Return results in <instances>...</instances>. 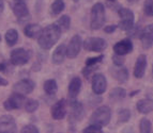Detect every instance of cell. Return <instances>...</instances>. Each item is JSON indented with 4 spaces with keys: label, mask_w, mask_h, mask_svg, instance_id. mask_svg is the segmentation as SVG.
<instances>
[{
    "label": "cell",
    "mask_w": 153,
    "mask_h": 133,
    "mask_svg": "<svg viewBox=\"0 0 153 133\" xmlns=\"http://www.w3.org/2000/svg\"><path fill=\"white\" fill-rule=\"evenodd\" d=\"M61 34H62L61 30L57 26L56 23L46 26L42 30L41 34H40V36H39L38 39L39 46L41 47L42 49L49 50L51 47L55 46V44H57V42L59 41Z\"/></svg>",
    "instance_id": "cell-1"
},
{
    "label": "cell",
    "mask_w": 153,
    "mask_h": 133,
    "mask_svg": "<svg viewBox=\"0 0 153 133\" xmlns=\"http://www.w3.org/2000/svg\"><path fill=\"white\" fill-rule=\"evenodd\" d=\"M106 14H105V7L103 3L97 2L93 4L91 8V13H90V28L91 30L97 31L100 30L104 26Z\"/></svg>",
    "instance_id": "cell-2"
},
{
    "label": "cell",
    "mask_w": 153,
    "mask_h": 133,
    "mask_svg": "<svg viewBox=\"0 0 153 133\" xmlns=\"http://www.w3.org/2000/svg\"><path fill=\"white\" fill-rule=\"evenodd\" d=\"M110 117H111L110 109L107 105H102L92 113L91 117H90V123H92V125L105 127L110 121Z\"/></svg>",
    "instance_id": "cell-3"
},
{
    "label": "cell",
    "mask_w": 153,
    "mask_h": 133,
    "mask_svg": "<svg viewBox=\"0 0 153 133\" xmlns=\"http://www.w3.org/2000/svg\"><path fill=\"white\" fill-rule=\"evenodd\" d=\"M118 15L120 17V21L118 25V28H120L123 31H130L134 28L135 23V16L132 11L126 8H121L118 11Z\"/></svg>",
    "instance_id": "cell-4"
},
{
    "label": "cell",
    "mask_w": 153,
    "mask_h": 133,
    "mask_svg": "<svg viewBox=\"0 0 153 133\" xmlns=\"http://www.w3.org/2000/svg\"><path fill=\"white\" fill-rule=\"evenodd\" d=\"M82 46L86 51L102 52L107 48V42L102 37H88L82 42Z\"/></svg>",
    "instance_id": "cell-5"
},
{
    "label": "cell",
    "mask_w": 153,
    "mask_h": 133,
    "mask_svg": "<svg viewBox=\"0 0 153 133\" xmlns=\"http://www.w3.org/2000/svg\"><path fill=\"white\" fill-rule=\"evenodd\" d=\"M31 58V52L25 48L14 49L10 54V62L15 66H23L27 64Z\"/></svg>",
    "instance_id": "cell-6"
},
{
    "label": "cell",
    "mask_w": 153,
    "mask_h": 133,
    "mask_svg": "<svg viewBox=\"0 0 153 133\" xmlns=\"http://www.w3.org/2000/svg\"><path fill=\"white\" fill-rule=\"evenodd\" d=\"M82 46V36L78 34H75L69 42V45L66 46V56L69 59H75L80 52V49Z\"/></svg>",
    "instance_id": "cell-7"
},
{
    "label": "cell",
    "mask_w": 153,
    "mask_h": 133,
    "mask_svg": "<svg viewBox=\"0 0 153 133\" xmlns=\"http://www.w3.org/2000/svg\"><path fill=\"white\" fill-rule=\"evenodd\" d=\"M26 103V98L24 95L17 94V93H14L5 100L3 102V107L7 111H12L16 110V109H21L23 105H25Z\"/></svg>",
    "instance_id": "cell-8"
},
{
    "label": "cell",
    "mask_w": 153,
    "mask_h": 133,
    "mask_svg": "<svg viewBox=\"0 0 153 133\" xmlns=\"http://www.w3.org/2000/svg\"><path fill=\"white\" fill-rule=\"evenodd\" d=\"M12 11H13V14L15 15V17L19 21L28 20L31 17L28 5H27L26 2H13Z\"/></svg>",
    "instance_id": "cell-9"
},
{
    "label": "cell",
    "mask_w": 153,
    "mask_h": 133,
    "mask_svg": "<svg viewBox=\"0 0 153 133\" xmlns=\"http://www.w3.org/2000/svg\"><path fill=\"white\" fill-rule=\"evenodd\" d=\"M84 105L76 100L70 101V115L69 119L71 123H77L84 117Z\"/></svg>",
    "instance_id": "cell-10"
},
{
    "label": "cell",
    "mask_w": 153,
    "mask_h": 133,
    "mask_svg": "<svg viewBox=\"0 0 153 133\" xmlns=\"http://www.w3.org/2000/svg\"><path fill=\"white\" fill-rule=\"evenodd\" d=\"M36 87V83L32 81L31 79H22L18 82H16L13 90L14 92L21 95H28L30 93H32V91Z\"/></svg>",
    "instance_id": "cell-11"
},
{
    "label": "cell",
    "mask_w": 153,
    "mask_h": 133,
    "mask_svg": "<svg viewBox=\"0 0 153 133\" xmlns=\"http://www.w3.org/2000/svg\"><path fill=\"white\" fill-rule=\"evenodd\" d=\"M0 133H17L16 123L11 115L0 117Z\"/></svg>",
    "instance_id": "cell-12"
},
{
    "label": "cell",
    "mask_w": 153,
    "mask_h": 133,
    "mask_svg": "<svg viewBox=\"0 0 153 133\" xmlns=\"http://www.w3.org/2000/svg\"><path fill=\"white\" fill-rule=\"evenodd\" d=\"M107 88V81L103 74H95L92 78V91L97 95L105 93Z\"/></svg>",
    "instance_id": "cell-13"
},
{
    "label": "cell",
    "mask_w": 153,
    "mask_h": 133,
    "mask_svg": "<svg viewBox=\"0 0 153 133\" xmlns=\"http://www.w3.org/2000/svg\"><path fill=\"white\" fill-rule=\"evenodd\" d=\"M66 107H68V103H66L65 99H61L57 101L51 109V116L54 119L60 120L63 119L66 115Z\"/></svg>",
    "instance_id": "cell-14"
},
{
    "label": "cell",
    "mask_w": 153,
    "mask_h": 133,
    "mask_svg": "<svg viewBox=\"0 0 153 133\" xmlns=\"http://www.w3.org/2000/svg\"><path fill=\"white\" fill-rule=\"evenodd\" d=\"M140 41L145 49H150L153 46V23L147 25L141 30Z\"/></svg>",
    "instance_id": "cell-15"
},
{
    "label": "cell",
    "mask_w": 153,
    "mask_h": 133,
    "mask_svg": "<svg viewBox=\"0 0 153 133\" xmlns=\"http://www.w3.org/2000/svg\"><path fill=\"white\" fill-rule=\"evenodd\" d=\"M133 51V43L130 39H124L122 41L118 42L114 46V52L118 56H123L131 53Z\"/></svg>",
    "instance_id": "cell-16"
},
{
    "label": "cell",
    "mask_w": 153,
    "mask_h": 133,
    "mask_svg": "<svg viewBox=\"0 0 153 133\" xmlns=\"http://www.w3.org/2000/svg\"><path fill=\"white\" fill-rule=\"evenodd\" d=\"M147 68V56L145 54H140L138 56L135 62V66H134V76L137 79H140L143 77Z\"/></svg>",
    "instance_id": "cell-17"
},
{
    "label": "cell",
    "mask_w": 153,
    "mask_h": 133,
    "mask_svg": "<svg viewBox=\"0 0 153 133\" xmlns=\"http://www.w3.org/2000/svg\"><path fill=\"white\" fill-rule=\"evenodd\" d=\"M66 56V46L64 44H60L57 48L55 49V51L53 52V56H51V61L56 65H59L63 63L64 59Z\"/></svg>",
    "instance_id": "cell-18"
},
{
    "label": "cell",
    "mask_w": 153,
    "mask_h": 133,
    "mask_svg": "<svg viewBox=\"0 0 153 133\" xmlns=\"http://www.w3.org/2000/svg\"><path fill=\"white\" fill-rule=\"evenodd\" d=\"M82 88V80L78 77H75L71 80L69 84V88H68V93H69V97L71 100H75L77 97V95L80 92Z\"/></svg>",
    "instance_id": "cell-19"
},
{
    "label": "cell",
    "mask_w": 153,
    "mask_h": 133,
    "mask_svg": "<svg viewBox=\"0 0 153 133\" xmlns=\"http://www.w3.org/2000/svg\"><path fill=\"white\" fill-rule=\"evenodd\" d=\"M42 30V27L38 23H29L24 28V34L29 39H39Z\"/></svg>",
    "instance_id": "cell-20"
},
{
    "label": "cell",
    "mask_w": 153,
    "mask_h": 133,
    "mask_svg": "<svg viewBox=\"0 0 153 133\" xmlns=\"http://www.w3.org/2000/svg\"><path fill=\"white\" fill-rule=\"evenodd\" d=\"M136 107L141 114H148L153 111V100L151 99H141L136 104Z\"/></svg>",
    "instance_id": "cell-21"
},
{
    "label": "cell",
    "mask_w": 153,
    "mask_h": 133,
    "mask_svg": "<svg viewBox=\"0 0 153 133\" xmlns=\"http://www.w3.org/2000/svg\"><path fill=\"white\" fill-rule=\"evenodd\" d=\"M112 76L117 81L123 83V82H126V80L128 79V72L125 67H119V68L112 70Z\"/></svg>",
    "instance_id": "cell-22"
},
{
    "label": "cell",
    "mask_w": 153,
    "mask_h": 133,
    "mask_svg": "<svg viewBox=\"0 0 153 133\" xmlns=\"http://www.w3.org/2000/svg\"><path fill=\"white\" fill-rule=\"evenodd\" d=\"M4 39H5L7 44H8V46H10V47L14 46L18 41L17 30H15V29H9V30L5 32Z\"/></svg>",
    "instance_id": "cell-23"
},
{
    "label": "cell",
    "mask_w": 153,
    "mask_h": 133,
    "mask_svg": "<svg viewBox=\"0 0 153 133\" xmlns=\"http://www.w3.org/2000/svg\"><path fill=\"white\" fill-rule=\"evenodd\" d=\"M56 23L60 28L61 32H66L70 30V27H71V17L69 15H62L60 16V18H58Z\"/></svg>",
    "instance_id": "cell-24"
},
{
    "label": "cell",
    "mask_w": 153,
    "mask_h": 133,
    "mask_svg": "<svg viewBox=\"0 0 153 133\" xmlns=\"http://www.w3.org/2000/svg\"><path fill=\"white\" fill-rule=\"evenodd\" d=\"M65 9V3L63 0H55L51 5V14L53 16H57L62 13Z\"/></svg>",
    "instance_id": "cell-25"
},
{
    "label": "cell",
    "mask_w": 153,
    "mask_h": 133,
    "mask_svg": "<svg viewBox=\"0 0 153 133\" xmlns=\"http://www.w3.org/2000/svg\"><path fill=\"white\" fill-rule=\"evenodd\" d=\"M44 91L47 95L49 96H53L57 93L58 91V85H57V82L56 80L54 79H49V80H46L44 82Z\"/></svg>",
    "instance_id": "cell-26"
},
{
    "label": "cell",
    "mask_w": 153,
    "mask_h": 133,
    "mask_svg": "<svg viewBox=\"0 0 153 133\" xmlns=\"http://www.w3.org/2000/svg\"><path fill=\"white\" fill-rule=\"evenodd\" d=\"M125 96H126V92H125V90L122 88V87H115L109 94L110 99L116 100V101H117V100L123 99Z\"/></svg>",
    "instance_id": "cell-27"
},
{
    "label": "cell",
    "mask_w": 153,
    "mask_h": 133,
    "mask_svg": "<svg viewBox=\"0 0 153 133\" xmlns=\"http://www.w3.org/2000/svg\"><path fill=\"white\" fill-rule=\"evenodd\" d=\"M39 107V101L38 100H34V99H29L26 101L25 103V110L29 113H32L34 111L38 110Z\"/></svg>",
    "instance_id": "cell-28"
},
{
    "label": "cell",
    "mask_w": 153,
    "mask_h": 133,
    "mask_svg": "<svg viewBox=\"0 0 153 133\" xmlns=\"http://www.w3.org/2000/svg\"><path fill=\"white\" fill-rule=\"evenodd\" d=\"M140 133H151V121L147 118H143L139 125Z\"/></svg>",
    "instance_id": "cell-29"
},
{
    "label": "cell",
    "mask_w": 153,
    "mask_h": 133,
    "mask_svg": "<svg viewBox=\"0 0 153 133\" xmlns=\"http://www.w3.org/2000/svg\"><path fill=\"white\" fill-rule=\"evenodd\" d=\"M103 59H104V56L103 54H100V56H93V58H88L87 60H86V66H95L97 64H99V63H101V62L103 61Z\"/></svg>",
    "instance_id": "cell-30"
},
{
    "label": "cell",
    "mask_w": 153,
    "mask_h": 133,
    "mask_svg": "<svg viewBox=\"0 0 153 133\" xmlns=\"http://www.w3.org/2000/svg\"><path fill=\"white\" fill-rule=\"evenodd\" d=\"M118 118H119V121H120V123H126V121H128V119L131 118L130 110H128V109H122V110H120L119 111V116H118Z\"/></svg>",
    "instance_id": "cell-31"
},
{
    "label": "cell",
    "mask_w": 153,
    "mask_h": 133,
    "mask_svg": "<svg viewBox=\"0 0 153 133\" xmlns=\"http://www.w3.org/2000/svg\"><path fill=\"white\" fill-rule=\"evenodd\" d=\"M143 12L146 15L153 16V0H146L143 3Z\"/></svg>",
    "instance_id": "cell-32"
},
{
    "label": "cell",
    "mask_w": 153,
    "mask_h": 133,
    "mask_svg": "<svg viewBox=\"0 0 153 133\" xmlns=\"http://www.w3.org/2000/svg\"><path fill=\"white\" fill-rule=\"evenodd\" d=\"M84 133H103V131L100 126L91 125L86 129H84Z\"/></svg>",
    "instance_id": "cell-33"
},
{
    "label": "cell",
    "mask_w": 153,
    "mask_h": 133,
    "mask_svg": "<svg viewBox=\"0 0 153 133\" xmlns=\"http://www.w3.org/2000/svg\"><path fill=\"white\" fill-rule=\"evenodd\" d=\"M124 56H118V54H114L112 56V62H114V64L118 67H121L124 63Z\"/></svg>",
    "instance_id": "cell-34"
},
{
    "label": "cell",
    "mask_w": 153,
    "mask_h": 133,
    "mask_svg": "<svg viewBox=\"0 0 153 133\" xmlns=\"http://www.w3.org/2000/svg\"><path fill=\"white\" fill-rule=\"evenodd\" d=\"M22 133H40L34 125H27L22 129Z\"/></svg>",
    "instance_id": "cell-35"
},
{
    "label": "cell",
    "mask_w": 153,
    "mask_h": 133,
    "mask_svg": "<svg viewBox=\"0 0 153 133\" xmlns=\"http://www.w3.org/2000/svg\"><path fill=\"white\" fill-rule=\"evenodd\" d=\"M118 26H116V25H111V26H106L104 27V32L105 33H114L116 30H117Z\"/></svg>",
    "instance_id": "cell-36"
},
{
    "label": "cell",
    "mask_w": 153,
    "mask_h": 133,
    "mask_svg": "<svg viewBox=\"0 0 153 133\" xmlns=\"http://www.w3.org/2000/svg\"><path fill=\"white\" fill-rule=\"evenodd\" d=\"M8 85V80H5L4 78L0 77V86H5Z\"/></svg>",
    "instance_id": "cell-37"
},
{
    "label": "cell",
    "mask_w": 153,
    "mask_h": 133,
    "mask_svg": "<svg viewBox=\"0 0 153 133\" xmlns=\"http://www.w3.org/2000/svg\"><path fill=\"white\" fill-rule=\"evenodd\" d=\"M3 9H4V3H3V0H0V14L3 12Z\"/></svg>",
    "instance_id": "cell-38"
},
{
    "label": "cell",
    "mask_w": 153,
    "mask_h": 133,
    "mask_svg": "<svg viewBox=\"0 0 153 133\" xmlns=\"http://www.w3.org/2000/svg\"><path fill=\"white\" fill-rule=\"evenodd\" d=\"M126 1H128V3H137L139 0H126Z\"/></svg>",
    "instance_id": "cell-39"
},
{
    "label": "cell",
    "mask_w": 153,
    "mask_h": 133,
    "mask_svg": "<svg viewBox=\"0 0 153 133\" xmlns=\"http://www.w3.org/2000/svg\"><path fill=\"white\" fill-rule=\"evenodd\" d=\"M27 0H13V2H26Z\"/></svg>",
    "instance_id": "cell-40"
},
{
    "label": "cell",
    "mask_w": 153,
    "mask_h": 133,
    "mask_svg": "<svg viewBox=\"0 0 153 133\" xmlns=\"http://www.w3.org/2000/svg\"><path fill=\"white\" fill-rule=\"evenodd\" d=\"M73 1H74V2H78L79 0H73Z\"/></svg>",
    "instance_id": "cell-41"
},
{
    "label": "cell",
    "mask_w": 153,
    "mask_h": 133,
    "mask_svg": "<svg viewBox=\"0 0 153 133\" xmlns=\"http://www.w3.org/2000/svg\"><path fill=\"white\" fill-rule=\"evenodd\" d=\"M108 1H115V0H108Z\"/></svg>",
    "instance_id": "cell-42"
},
{
    "label": "cell",
    "mask_w": 153,
    "mask_h": 133,
    "mask_svg": "<svg viewBox=\"0 0 153 133\" xmlns=\"http://www.w3.org/2000/svg\"><path fill=\"white\" fill-rule=\"evenodd\" d=\"M0 41H1V36H0Z\"/></svg>",
    "instance_id": "cell-43"
},
{
    "label": "cell",
    "mask_w": 153,
    "mask_h": 133,
    "mask_svg": "<svg viewBox=\"0 0 153 133\" xmlns=\"http://www.w3.org/2000/svg\"><path fill=\"white\" fill-rule=\"evenodd\" d=\"M152 72H153V66H152Z\"/></svg>",
    "instance_id": "cell-44"
}]
</instances>
